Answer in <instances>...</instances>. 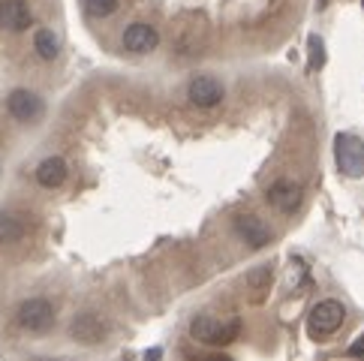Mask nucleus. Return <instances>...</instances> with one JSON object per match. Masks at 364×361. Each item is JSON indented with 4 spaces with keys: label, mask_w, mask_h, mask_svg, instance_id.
<instances>
[{
    "label": "nucleus",
    "mask_w": 364,
    "mask_h": 361,
    "mask_svg": "<svg viewBox=\"0 0 364 361\" xmlns=\"http://www.w3.org/2000/svg\"><path fill=\"white\" fill-rule=\"evenodd\" d=\"M43 109H46L43 99L36 97L33 90H24V87L12 90L9 99H6V112H9L16 121H21V124H33V121L43 114Z\"/></svg>",
    "instance_id": "obj_7"
},
{
    "label": "nucleus",
    "mask_w": 364,
    "mask_h": 361,
    "mask_svg": "<svg viewBox=\"0 0 364 361\" xmlns=\"http://www.w3.org/2000/svg\"><path fill=\"white\" fill-rule=\"evenodd\" d=\"M187 97L196 102V106H202V109H214L217 102L226 97V87L220 85L214 75H199V79H193V82H190Z\"/></svg>",
    "instance_id": "obj_9"
},
{
    "label": "nucleus",
    "mask_w": 364,
    "mask_h": 361,
    "mask_svg": "<svg viewBox=\"0 0 364 361\" xmlns=\"http://www.w3.org/2000/svg\"><path fill=\"white\" fill-rule=\"evenodd\" d=\"M334 160H337V169L346 178H364V141L353 133H337Z\"/></svg>",
    "instance_id": "obj_3"
},
{
    "label": "nucleus",
    "mask_w": 364,
    "mask_h": 361,
    "mask_svg": "<svg viewBox=\"0 0 364 361\" xmlns=\"http://www.w3.org/2000/svg\"><path fill=\"white\" fill-rule=\"evenodd\" d=\"M33 16L24 0H0V28L4 31H28Z\"/></svg>",
    "instance_id": "obj_12"
},
{
    "label": "nucleus",
    "mask_w": 364,
    "mask_h": 361,
    "mask_svg": "<svg viewBox=\"0 0 364 361\" xmlns=\"http://www.w3.org/2000/svg\"><path fill=\"white\" fill-rule=\"evenodd\" d=\"M349 355H355V358H364V334H361V338L353 343V346H349Z\"/></svg>",
    "instance_id": "obj_18"
},
{
    "label": "nucleus",
    "mask_w": 364,
    "mask_h": 361,
    "mask_svg": "<svg viewBox=\"0 0 364 361\" xmlns=\"http://www.w3.org/2000/svg\"><path fill=\"white\" fill-rule=\"evenodd\" d=\"M24 235H28V223L18 214L0 211V244H18Z\"/></svg>",
    "instance_id": "obj_14"
},
{
    "label": "nucleus",
    "mask_w": 364,
    "mask_h": 361,
    "mask_svg": "<svg viewBox=\"0 0 364 361\" xmlns=\"http://www.w3.org/2000/svg\"><path fill=\"white\" fill-rule=\"evenodd\" d=\"M247 298L253 304H262L268 295H271V286H274V265L271 262H262L250 268V274H247Z\"/></svg>",
    "instance_id": "obj_10"
},
{
    "label": "nucleus",
    "mask_w": 364,
    "mask_h": 361,
    "mask_svg": "<svg viewBox=\"0 0 364 361\" xmlns=\"http://www.w3.org/2000/svg\"><path fill=\"white\" fill-rule=\"evenodd\" d=\"M70 334H73V340L75 343H85V346H97L106 340V334H109V322L102 319L97 311H85L73 319V325H70Z\"/></svg>",
    "instance_id": "obj_5"
},
{
    "label": "nucleus",
    "mask_w": 364,
    "mask_h": 361,
    "mask_svg": "<svg viewBox=\"0 0 364 361\" xmlns=\"http://www.w3.org/2000/svg\"><path fill=\"white\" fill-rule=\"evenodd\" d=\"M235 232H238V238L247 244V247H253V250H262V247H268V244L274 241V232H271L268 223L262 220V217H256V214H238L235 217Z\"/></svg>",
    "instance_id": "obj_6"
},
{
    "label": "nucleus",
    "mask_w": 364,
    "mask_h": 361,
    "mask_svg": "<svg viewBox=\"0 0 364 361\" xmlns=\"http://www.w3.org/2000/svg\"><path fill=\"white\" fill-rule=\"evenodd\" d=\"M121 6V0H85V12L90 18H109Z\"/></svg>",
    "instance_id": "obj_16"
},
{
    "label": "nucleus",
    "mask_w": 364,
    "mask_h": 361,
    "mask_svg": "<svg viewBox=\"0 0 364 361\" xmlns=\"http://www.w3.org/2000/svg\"><path fill=\"white\" fill-rule=\"evenodd\" d=\"M238 334H241V322L238 319L220 322L214 316H196L190 322V338L205 343V346H226V343L235 340Z\"/></svg>",
    "instance_id": "obj_1"
},
{
    "label": "nucleus",
    "mask_w": 364,
    "mask_h": 361,
    "mask_svg": "<svg viewBox=\"0 0 364 361\" xmlns=\"http://www.w3.org/2000/svg\"><path fill=\"white\" fill-rule=\"evenodd\" d=\"M36 180H40L43 187L48 190H55L60 187L63 180H67V163H63L60 157H48L40 163V169H36Z\"/></svg>",
    "instance_id": "obj_13"
},
{
    "label": "nucleus",
    "mask_w": 364,
    "mask_h": 361,
    "mask_svg": "<svg viewBox=\"0 0 364 361\" xmlns=\"http://www.w3.org/2000/svg\"><path fill=\"white\" fill-rule=\"evenodd\" d=\"M343 319H346V307L337 298H325V301H319L314 307V311H310V316H307V334L314 340H322V338H328V334H334L337 328H341Z\"/></svg>",
    "instance_id": "obj_2"
},
{
    "label": "nucleus",
    "mask_w": 364,
    "mask_h": 361,
    "mask_svg": "<svg viewBox=\"0 0 364 361\" xmlns=\"http://www.w3.org/2000/svg\"><path fill=\"white\" fill-rule=\"evenodd\" d=\"M268 202L283 214H295L298 205H301V187L295 180H274L268 187Z\"/></svg>",
    "instance_id": "obj_11"
},
{
    "label": "nucleus",
    "mask_w": 364,
    "mask_h": 361,
    "mask_svg": "<svg viewBox=\"0 0 364 361\" xmlns=\"http://www.w3.org/2000/svg\"><path fill=\"white\" fill-rule=\"evenodd\" d=\"M121 43H124V48L136 51V55H148V51H154L160 45V33L145 21H133V24H127L124 28Z\"/></svg>",
    "instance_id": "obj_8"
},
{
    "label": "nucleus",
    "mask_w": 364,
    "mask_h": 361,
    "mask_svg": "<svg viewBox=\"0 0 364 361\" xmlns=\"http://www.w3.org/2000/svg\"><path fill=\"white\" fill-rule=\"evenodd\" d=\"M325 63V45L319 36H310V70H319Z\"/></svg>",
    "instance_id": "obj_17"
},
{
    "label": "nucleus",
    "mask_w": 364,
    "mask_h": 361,
    "mask_svg": "<svg viewBox=\"0 0 364 361\" xmlns=\"http://www.w3.org/2000/svg\"><path fill=\"white\" fill-rule=\"evenodd\" d=\"M16 322L24 331L43 334V331H48L51 325H55V307H51V301H46V298H28V301L18 304Z\"/></svg>",
    "instance_id": "obj_4"
},
{
    "label": "nucleus",
    "mask_w": 364,
    "mask_h": 361,
    "mask_svg": "<svg viewBox=\"0 0 364 361\" xmlns=\"http://www.w3.org/2000/svg\"><path fill=\"white\" fill-rule=\"evenodd\" d=\"M33 48H36V55H40L43 60H55L58 51H60V43H58V36L51 33V31H36Z\"/></svg>",
    "instance_id": "obj_15"
}]
</instances>
